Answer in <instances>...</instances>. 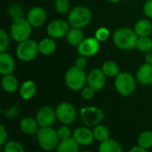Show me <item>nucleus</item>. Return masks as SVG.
Masks as SVG:
<instances>
[{"instance_id":"obj_28","label":"nucleus","mask_w":152,"mask_h":152,"mask_svg":"<svg viewBox=\"0 0 152 152\" xmlns=\"http://www.w3.org/2000/svg\"><path fill=\"white\" fill-rule=\"evenodd\" d=\"M138 145L146 149L150 150L152 148V131L145 130L142 132L138 137Z\"/></svg>"},{"instance_id":"obj_2","label":"nucleus","mask_w":152,"mask_h":152,"mask_svg":"<svg viewBox=\"0 0 152 152\" xmlns=\"http://www.w3.org/2000/svg\"><path fill=\"white\" fill-rule=\"evenodd\" d=\"M93 19L92 12L86 6H76L70 10L68 14V22L71 28H84L87 27Z\"/></svg>"},{"instance_id":"obj_34","label":"nucleus","mask_w":152,"mask_h":152,"mask_svg":"<svg viewBox=\"0 0 152 152\" xmlns=\"http://www.w3.org/2000/svg\"><path fill=\"white\" fill-rule=\"evenodd\" d=\"M57 134H58V136H59L60 140L64 141V140H68V139L72 138L73 131L71 130L69 126L62 125L57 129Z\"/></svg>"},{"instance_id":"obj_6","label":"nucleus","mask_w":152,"mask_h":152,"mask_svg":"<svg viewBox=\"0 0 152 152\" xmlns=\"http://www.w3.org/2000/svg\"><path fill=\"white\" fill-rule=\"evenodd\" d=\"M79 116L83 124L90 128L102 124L105 118L103 110L95 106L83 107L79 111Z\"/></svg>"},{"instance_id":"obj_8","label":"nucleus","mask_w":152,"mask_h":152,"mask_svg":"<svg viewBox=\"0 0 152 152\" xmlns=\"http://www.w3.org/2000/svg\"><path fill=\"white\" fill-rule=\"evenodd\" d=\"M38 53V43L30 38L18 43V45L16 47L17 58L24 62L31 61L37 56Z\"/></svg>"},{"instance_id":"obj_13","label":"nucleus","mask_w":152,"mask_h":152,"mask_svg":"<svg viewBox=\"0 0 152 152\" xmlns=\"http://www.w3.org/2000/svg\"><path fill=\"white\" fill-rule=\"evenodd\" d=\"M106 76L102 69H93L87 74L86 85L92 87L95 92L102 90L106 85Z\"/></svg>"},{"instance_id":"obj_1","label":"nucleus","mask_w":152,"mask_h":152,"mask_svg":"<svg viewBox=\"0 0 152 152\" xmlns=\"http://www.w3.org/2000/svg\"><path fill=\"white\" fill-rule=\"evenodd\" d=\"M138 36L134 29L129 28H119L113 35L115 45L123 51H131L136 48Z\"/></svg>"},{"instance_id":"obj_12","label":"nucleus","mask_w":152,"mask_h":152,"mask_svg":"<svg viewBox=\"0 0 152 152\" xmlns=\"http://www.w3.org/2000/svg\"><path fill=\"white\" fill-rule=\"evenodd\" d=\"M100 51V42L95 37H86L77 46L79 55L90 58L98 53Z\"/></svg>"},{"instance_id":"obj_9","label":"nucleus","mask_w":152,"mask_h":152,"mask_svg":"<svg viewBox=\"0 0 152 152\" xmlns=\"http://www.w3.org/2000/svg\"><path fill=\"white\" fill-rule=\"evenodd\" d=\"M57 119L62 124L70 126L77 118V111L76 108L68 102H62L55 108Z\"/></svg>"},{"instance_id":"obj_37","label":"nucleus","mask_w":152,"mask_h":152,"mask_svg":"<svg viewBox=\"0 0 152 152\" xmlns=\"http://www.w3.org/2000/svg\"><path fill=\"white\" fill-rule=\"evenodd\" d=\"M95 91L92 88V87H90L89 86H86L82 90H81V96H82V98L84 99V100H86V101H90V100H92L94 97V94H95Z\"/></svg>"},{"instance_id":"obj_21","label":"nucleus","mask_w":152,"mask_h":152,"mask_svg":"<svg viewBox=\"0 0 152 152\" xmlns=\"http://www.w3.org/2000/svg\"><path fill=\"white\" fill-rule=\"evenodd\" d=\"M1 86L3 90L7 94H13L20 88L18 79L12 74L3 76V78L1 80Z\"/></svg>"},{"instance_id":"obj_4","label":"nucleus","mask_w":152,"mask_h":152,"mask_svg":"<svg viewBox=\"0 0 152 152\" xmlns=\"http://www.w3.org/2000/svg\"><path fill=\"white\" fill-rule=\"evenodd\" d=\"M64 79L69 89L74 92H78L86 86L87 82V75L85 69L73 66L67 70Z\"/></svg>"},{"instance_id":"obj_11","label":"nucleus","mask_w":152,"mask_h":152,"mask_svg":"<svg viewBox=\"0 0 152 152\" xmlns=\"http://www.w3.org/2000/svg\"><path fill=\"white\" fill-rule=\"evenodd\" d=\"M36 119L40 127L53 126L57 120L56 110L50 106L41 107L37 112Z\"/></svg>"},{"instance_id":"obj_27","label":"nucleus","mask_w":152,"mask_h":152,"mask_svg":"<svg viewBox=\"0 0 152 152\" xmlns=\"http://www.w3.org/2000/svg\"><path fill=\"white\" fill-rule=\"evenodd\" d=\"M93 131H94V139L99 142H102L110 139V130L106 126L102 124L94 126Z\"/></svg>"},{"instance_id":"obj_3","label":"nucleus","mask_w":152,"mask_h":152,"mask_svg":"<svg viewBox=\"0 0 152 152\" xmlns=\"http://www.w3.org/2000/svg\"><path fill=\"white\" fill-rule=\"evenodd\" d=\"M36 135L38 145L45 151L56 150L61 142L57 134V130L53 128V126L40 127Z\"/></svg>"},{"instance_id":"obj_18","label":"nucleus","mask_w":152,"mask_h":152,"mask_svg":"<svg viewBox=\"0 0 152 152\" xmlns=\"http://www.w3.org/2000/svg\"><path fill=\"white\" fill-rule=\"evenodd\" d=\"M20 128L22 133L28 135L37 134L40 126L36 119V118L32 117H25L20 122Z\"/></svg>"},{"instance_id":"obj_23","label":"nucleus","mask_w":152,"mask_h":152,"mask_svg":"<svg viewBox=\"0 0 152 152\" xmlns=\"http://www.w3.org/2000/svg\"><path fill=\"white\" fill-rule=\"evenodd\" d=\"M66 39L69 45L77 47L82 43V41L85 39L84 33H83L81 28H70L67 36H66Z\"/></svg>"},{"instance_id":"obj_31","label":"nucleus","mask_w":152,"mask_h":152,"mask_svg":"<svg viewBox=\"0 0 152 152\" xmlns=\"http://www.w3.org/2000/svg\"><path fill=\"white\" fill-rule=\"evenodd\" d=\"M54 7L60 14H69L70 12V3L69 0H54Z\"/></svg>"},{"instance_id":"obj_38","label":"nucleus","mask_w":152,"mask_h":152,"mask_svg":"<svg viewBox=\"0 0 152 152\" xmlns=\"http://www.w3.org/2000/svg\"><path fill=\"white\" fill-rule=\"evenodd\" d=\"M142 11L146 18L152 20V0H147L143 4Z\"/></svg>"},{"instance_id":"obj_25","label":"nucleus","mask_w":152,"mask_h":152,"mask_svg":"<svg viewBox=\"0 0 152 152\" xmlns=\"http://www.w3.org/2000/svg\"><path fill=\"white\" fill-rule=\"evenodd\" d=\"M56 152H79V145L78 143L72 138L61 141L57 149L55 150Z\"/></svg>"},{"instance_id":"obj_24","label":"nucleus","mask_w":152,"mask_h":152,"mask_svg":"<svg viewBox=\"0 0 152 152\" xmlns=\"http://www.w3.org/2000/svg\"><path fill=\"white\" fill-rule=\"evenodd\" d=\"M99 152H123V149L121 144L114 140V139H108L107 141H104L102 142H100Z\"/></svg>"},{"instance_id":"obj_36","label":"nucleus","mask_w":152,"mask_h":152,"mask_svg":"<svg viewBox=\"0 0 152 152\" xmlns=\"http://www.w3.org/2000/svg\"><path fill=\"white\" fill-rule=\"evenodd\" d=\"M94 37L101 43V42H105L106 40L109 39L110 36V30L105 28V27H101L99 28L96 31H95V34H94Z\"/></svg>"},{"instance_id":"obj_39","label":"nucleus","mask_w":152,"mask_h":152,"mask_svg":"<svg viewBox=\"0 0 152 152\" xmlns=\"http://www.w3.org/2000/svg\"><path fill=\"white\" fill-rule=\"evenodd\" d=\"M8 133L4 125H0V145L4 146L7 142Z\"/></svg>"},{"instance_id":"obj_29","label":"nucleus","mask_w":152,"mask_h":152,"mask_svg":"<svg viewBox=\"0 0 152 152\" xmlns=\"http://www.w3.org/2000/svg\"><path fill=\"white\" fill-rule=\"evenodd\" d=\"M136 49L142 53H148L152 50V39L151 37H138Z\"/></svg>"},{"instance_id":"obj_20","label":"nucleus","mask_w":152,"mask_h":152,"mask_svg":"<svg viewBox=\"0 0 152 152\" xmlns=\"http://www.w3.org/2000/svg\"><path fill=\"white\" fill-rule=\"evenodd\" d=\"M134 30L138 36V37H150L152 33V23L151 20L148 18L140 19L134 24Z\"/></svg>"},{"instance_id":"obj_14","label":"nucleus","mask_w":152,"mask_h":152,"mask_svg":"<svg viewBox=\"0 0 152 152\" xmlns=\"http://www.w3.org/2000/svg\"><path fill=\"white\" fill-rule=\"evenodd\" d=\"M73 139L78 143L79 146H89L94 139V131L88 126H79L73 131Z\"/></svg>"},{"instance_id":"obj_33","label":"nucleus","mask_w":152,"mask_h":152,"mask_svg":"<svg viewBox=\"0 0 152 152\" xmlns=\"http://www.w3.org/2000/svg\"><path fill=\"white\" fill-rule=\"evenodd\" d=\"M4 152H25V150L20 142L9 141L4 145Z\"/></svg>"},{"instance_id":"obj_35","label":"nucleus","mask_w":152,"mask_h":152,"mask_svg":"<svg viewBox=\"0 0 152 152\" xmlns=\"http://www.w3.org/2000/svg\"><path fill=\"white\" fill-rule=\"evenodd\" d=\"M10 45V37L7 32L4 29H0V53L6 52Z\"/></svg>"},{"instance_id":"obj_15","label":"nucleus","mask_w":152,"mask_h":152,"mask_svg":"<svg viewBox=\"0 0 152 152\" xmlns=\"http://www.w3.org/2000/svg\"><path fill=\"white\" fill-rule=\"evenodd\" d=\"M26 19L33 28H40L45 23L47 20V14L43 7L34 6L28 12Z\"/></svg>"},{"instance_id":"obj_41","label":"nucleus","mask_w":152,"mask_h":152,"mask_svg":"<svg viewBox=\"0 0 152 152\" xmlns=\"http://www.w3.org/2000/svg\"><path fill=\"white\" fill-rule=\"evenodd\" d=\"M129 152H148V150L137 145V146H134Z\"/></svg>"},{"instance_id":"obj_16","label":"nucleus","mask_w":152,"mask_h":152,"mask_svg":"<svg viewBox=\"0 0 152 152\" xmlns=\"http://www.w3.org/2000/svg\"><path fill=\"white\" fill-rule=\"evenodd\" d=\"M136 80L142 86L152 85V64L145 62L139 67L136 72Z\"/></svg>"},{"instance_id":"obj_5","label":"nucleus","mask_w":152,"mask_h":152,"mask_svg":"<svg viewBox=\"0 0 152 152\" xmlns=\"http://www.w3.org/2000/svg\"><path fill=\"white\" fill-rule=\"evenodd\" d=\"M32 26L26 18H20L12 20L10 28V36L17 43H20L27 39L32 33Z\"/></svg>"},{"instance_id":"obj_40","label":"nucleus","mask_w":152,"mask_h":152,"mask_svg":"<svg viewBox=\"0 0 152 152\" xmlns=\"http://www.w3.org/2000/svg\"><path fill=\"white\" fill-rule=\"evenodd\" d=\"M76 67L79 68V69H85L87 66V58L86 57H84V56H79L76 59L75 61V65Z\"/></svg>"},{"instance_id":"obj_22","label":"nucleus","mask_w":152,"mask_h":152,"mask_svg":"<svg viewBox=\"0 0 152 152\" xmlns=\"http://www.w3.org/2000/svg\"><path fill=\"white\" fill-rule=\"evenodd\" d=\"M57 48V45L54 41V39L51 37H45L43 38L41 41L38 42V50L39 53L43 55H51L55 52Z\"/></svg>"},{"instance_id":"obj_30","label":"nucleus","mask_w":152,"mask_h":152,"mask_svg":"<svg viewBox=\"0 0 152 152\" xmlns=\"http://www.w3.org/2000/svg\"><path fill=\"white\" fill-rule=\"evenodd\" d=\"M7 13L9 14V16L13 20H16V19L23 18V16H24V10H23L21 5H20L18 4H12V5H10L8 7Z\"/></svg>"},{"instance_id":"obj_32","label":"nucleus","mask_w":152,"mask_h":152,"mask_svg":"<svg viewBox=\"0 0 152 152\" xmlns=\"http://www.w3.org/2000/svg\"><path fill=\"white\" fill-rule=\"evenodd\" d=\"M20 110H21L20 105H19V104H14V105L11 106L10 108L6 109L5 110H2V112L4 113V117H5L7 119L12 120V119L17 118V117L19 116Z\"/></svg>"},{"instance_id":"obj_10","label":"nucleus","mask_w":152,"mask_h":152,"mask_svg":"<svg viewBox=\"0 0 152 152\" xmlns=\"http://www.w3.org/2000/svg\"><path fill=\"white\" fill-rule=\"evenodd\" d=\"M70 28L71 27L69 26L68 20L56 19L48 24L46 28V33L47 36L53 39H61L66 37Z\"/></svg>"},{"instance_id":"obj_43","label":"nucleus","mask_w":152,"mask_h":152,"mask_svg":"<svg viewBox=\"0 0 152 152\" xmlns=\"http://www.w3.org/2000/svg\"><path fill=\"white\" fill-rule=\"evenodd\" d=\"M108 2H110V3H112V4H116V3H118V2H120L121 0H107Z\"/></svg>"},{"instance_id":"obj_26","label":"nucleus","mask_w":152,"mask_h":152,"mask_svg":"<svg viewBox=\"0 0 152 152\" xmlns=\"http://www.w3.org/2000/svg\"><path fill=\"white\" fill-rule=\"evenodd\" d=\"M102 70L107 77H117L121 72L117 62L113 61H107L103 62L102 66Z\"/></svg>"},{"instance_id":"obj_17","label":"nucleus","mask_w":152,"mask_h":152,"mask_svg":"<svg viewBox=\"0 0 152 152\" xmlns=\"http://www.w3.org/2000/svg\"><path fill=\"white\" fill-rule=\"evenodd\" d=\"M15 69V61L7 52L0 53V74L2 76L12 74Z\"/></svg>"},{"instance_id":"obj_42","label":"nucleus","mask_w":152,"mask_h":152,"mask_svg":"<svg viewBox=\"0 0 152 152\" xmlns=\"http://www.w3.org/2000/svg\"><path fill=\"white\" fill-rule=\"evenodd\" d=\"M145 62L152 64V50L145 53Z\"/></svg>"},{"instance_id":"obj_19","label":"nucleus","mask_w":152,"mask_h":152,"mask_svg":"<svg viewBox=\"0 0 152 152\" xmlns=\"http://www.w3.org/2000/svg\"><path fill=\"white\" fill-rule=\"evenodd\" d=\"M19 94L24 101L31 100L37 94V85L33 80L24 81L19 88Z\"/></svg>"},{"instance_id":"obj_7","label":"nucleus","mask_w":152,"mask_h":152,"mask_svg":"<svg viewBox=\"0 0 152 152\" xmlns=\"http://www.w3.org/2000/svg\"><path fill=\"white\" fill-rule=\"evenodd\" d=\"M115 88L116 91L122 96L132 95L136 89V81L134 77L128 72H120L117 77H115Z\"/></svg>"},{"instance_id":"obj_44","label":"nucleus","mask_w":152,"mask_h":152,"mask_svg":"<svg viewBox=\"0 0 152 152\" xmlns=\"http://www.w3.org/2000/svg\"><path fill=\"white\" fill-rule=\"evenodd\" d=\"M79 152H91L90 151H79Z\"/></svg>"}]
</instances>
